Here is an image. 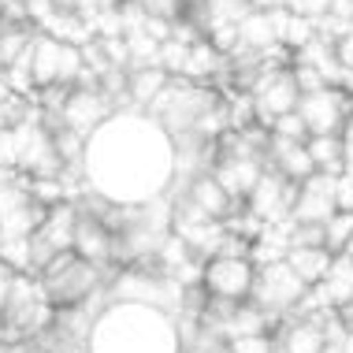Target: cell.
<instances>
[{
    "label": "cell",
    "mask_w": 353,
    "mask_h": 353,
    "mask_svg": "<svg viewBox=\"0 0 353 353\" xmlns=\"http://www.w3.org/2000/svg\"><path fill=\"white\" fill-rule=\"evenodd\" d=\"M82 175L97 194L119 205H138L160 197L175 179V145L171 134L152 116L130 112V116L108 119L85 138Z\"/></svg>",
    "instance_id": "obj_1"
},
{
    "label": "cell",
    "mask_w": 353,
    "mask_h": 353,
    "mask_svg": "<svg viewBox=\"0 0 353 353\" xmlns=\"http://www.w3.org/2000/svg\"><path fill=\"white\" fill-rule=\"evenodd\" d=\"M90 353H175L171 320L157 305H112L93 320Z\"/></svg>",
    "instance_id": "obj_2"
},
{
    "label": "cell",
    "mask_w": 353,
    "mask_h": 353,
    "mask_svg": "<svg viewBox=\"0 0 353 353\" xmlns=\"http://www.w3.org/2000/svg\"><path fill=\"white\" fill-rule=\"evenodd\" d=\"M104 272L101 264L82 261L74 250L52 256L41 272H37V286H41L45 301L52 309H71V305H85L93 301V294L104 286Z\"/></svg>",
    "instance_id": "obj_3"
},
{
    "label": "cell",
    "mask_w": 353,
    "mask_h": 353,
    "mask_svg": "<svg viewBox=\"0 0 353 353\" xmlns=\"http://www.w3.org/2000/svg\"><path fill=\"white\" fill-rule=\"evenodd\" d=\"M26 60H30L34 93L49 90V85L71 90L74 79H79V71H82V45L63 41V37L45 34V30H34L30 45H26Z\"/></svg>",
    "instance_id": "obj_4"
},
{
    "label": "cell",
    "mask_w": 353,
    "mask_h": 353,
    "mask_svg": "<svg viewBox=\"0 0 353 353\" xmlns=\"http://www.w3.org/2000/svg\"><path fill=\"white\" fill-rule=\"evenodd\" d=\"M309 286L301 283V275L290 268L286 261H268V264H256V275H253V290L250 298L261 305L264 312H272L275 320L290 316V312L301 309Z\"/></svg>",
    "instance_id": "obj_5"
},
{
    "label": "cell",
    "mask_w": 353,
    "mask_h": 353,
    "mask_svg": "<svg viewBox=\"0 0 353 353\" xmlns=\"http://www.w3.org/2000/svg\"><path fill=\"white\" fill-rule=\"evenodd\" d=\"M245 93H250V101H253L256 123L268 127V130H272V123L279 116H286V112L298 108V97H301L290 63H268V68L253 79V85Z\"/></svg>",
    "instance_id": "obj_6"
},
{
    "label": "cell",
    "mask_w": 353,
    "mask_h": 353,
    "mask_svg": "<svg viewBox=\"0 0 353 353\" xmlns=\"http://www.w3.org/2000/svg\"><path fill=\"white\" fill-rule=\"evenodd\" d=\"M253 275H256V264L250 256H227V253H216L201 264V283L208 298L216 301H245L253 290Z\"/></svg>",
    "instance_id": "obj_7"
},
{
    "label": "cell",
    "mask_w": 353,
    "mask_h": 353,
    "mask_svg": "<svg viewBox=\"0 0 353 353\" xmlns=\"http://www.w3.org/2000/svg\"><path fill=\"white\" fill-rule=\"evenodd\" d=\"M112 112H119V108H116V101H112L101 85H71L68 97H63V104L56 108V116H60V123H63V127H71L74 134L90 138L93 130L112 116Z\"/></svg>",
    "instance_id": "obj_8"
},
{
    "label": "cell",
    "mask_w": 353,
    "mask_h": 353,
    "mask_svg": "<svg viewBox=\"0 0 353 353\" xmlns=\"http://www.w3.org/2000/svg\"><path fill=\"white\" fill-rule=\"evenodd\" d=\"M294 194H298V183H290V179L279 175V171L264 168L242 205L256 223H286V219H290Z\"/></svg>",
    "instance_id": "obj_9"
},
{
    "label": "cell",
    "mask_w": 353,
    "mask_h": 353,
    "mask_svg": "<svg viewBox=\"0 0 353 353\" xmlns=\"http://www.w3.org/2000/svg\"><path fill=\"white\" fill-rule=\"evenodd\" d=\"M305 123L309 134H339L342 119L350 116V93L342 85H320V90H309L298 97V108H294Z\"/></svg>",
    "instance_id": "obj_10"
},
{
    "label": "cell",
    "mask_w": 353,
    "mask_h": 353,
    "mask_svg": "<svg viewBox=\"0 0 353 353\" xmlns=\"http://www.w3.org/2000/svg\"><path fill=\"white\" fill-rule=\"evenodd\" d=\"M71 250L90 264H101V268H112V231L108 223L74 201V231H71Z\"/></svg>",
    "instance_id": "obj_11"
},
{
    "label": "cell",
    "mask_w": 353,
    "mask_h": 353,
    "mask_svg": "<svg viewBox=\"0 0 353 353\" xmlns=\"http://www.w3.org/2000/svg\"><path fill=\"white\" fill-rule=\"evenodd\" d=\"M335 212H339L335 208V175L312 171L309 179H301L298 194H294V205H290V223H323Z\"/></svg>",
    "instance_id": "obj_12"
},
{
    "label": "cell",
    "mask_w": 353,
    "mask_h": 353,
    "mask_svg": "<svg viewBox=\"0 0 353 353\" xmlns=\"http://www.w3.org/2000/svg\"><path fill=\"white\" fill-rule=\"evenodd\" d=\"M183 197L208 219V223H227V219L234 216V208H238V201L216 183L212 171H197V175H190L183 183Z\"/></svg>",
    "instance_id": "obj_13"
},
{
    "label": "cell",
    "mask_w": 353,
    "mask_h": 353,
    "mask_svg": "<svg viewBox=\"0 0 353 353\" xmlns=\"http://www.w3.org/2000/svg\"><path fill=\"white\" fill-rule=\"evenodd\" d=\"M268 168L279 171L283 179H290V183H301V179H309L312 171H316L305 141L301 138H283V134H272V141H268Z\"/></svg>",
    "instance_id": "obj_14"
},
{
    "label": "cell",
    "mask_w": 353,
    "mask_h": 353,
    "mask_svg": "<svg viewBox=\"0 0 353 353\" xmlns=\"http://www.w3.org/2000/svg\"><path fill=\"white\" fill-rule=\"evenodd\" d=\"M283 261L301 275L305 286H320L327 268H331V261H335V253H331L327 245H290Z\"/></svg>",
    "instance_id": "obj_15"
},
{
    "label": "cell",
    "mask_w": 353,
    "mask_h": 353,
    "mask_svg": "<svg viewBox=\"0 0 353 353\" xmlns=\"http://www.w3.org/2000/svg\"><path fill=\"white\" fill-rule=\"evenodd\" d=\"M168 79H171V74H168L164 68H160V63H145V68H130V71H127V97H130V104L145 112L149 104L160 97V90L168 85Z\"/></svg>",
    "instance_id": "obj_16"
},
{
    "label": "cell",
    "mask_w": 353,
    "mask_h": 353,
    "mask_svg": "<svg viewBox=\"0 0 353 353\" xmlns=\"http://www.w3.org/2000/svg\"><path fill=\"white\" fill-rule=\"evenodd\" d=\"M323 294V305L327 309H342V305L353 301V261L346 253H335V261H331L327 275H323V283L316 286Z\"/></svg>",
    "instance_id": "obj_17"
},
{
    "label": "cell",
    "mask_w": 353,
    "mask_h": 353,
    "mask_svg": "<svg viewBox=\"0 0 353 353\" xmlns=\"http://www.w3.org/2000/svg\"><path fill=\"white\" fill-rule=\"evenodd\" d=\"M219 68H223V56L212 49V41H208V37H194V41H190V52H186L183 79H190V82H205V79H212Z\"/></svg>",
    "instance_id": "obj_18"
},
{
    "label": "cell",
    "mask_w": 353,
    "mask_h": 353,
    "mask_svg": "<svg viewBox=\"0 0 353 353\" xmlns=\"http://www.w3.org/2000/svg\"><path fill=\"white\" fill-rule=\"evenodd\" d=\"M305 149H309L312 157V168L323 171V175H339L342 168V141L339 134H309L305 138Z\"/></svg>",
    "instance_id": "obj_19"
},
{
    "label": "cell",
    "mask_w": 353,
    "mask_h": 353,
    "mask_svg": "<svg viewBox=\"0 0 353 353\" xmlns=\"http://www.w3.org/2000/svg\"><path fill=\"white\" fill-rule=\"evenodd\" d=\"M350 238H353V212H335L323 219V245L331 253H346Z\"/></svg>",
    "instance_id": "obj_20"
},
{
    "label": "cell",
    "mask_w": 353,
    "mask_h": 353,
    "mask_svg": "<svg viewBox=\"0 0 353 353\" xmlns=\"http://www.w3.org/2000/svg\"><path fill=\"white\" fill-rule=\"evenodd\" d=\"M23 119H26V97L8 93L4 85H0V138H4L12 127H19Z\"/></svg>",
    "instance_id": "obj_21"
},
{
    "label": "cell",
    "mask_w": 353,
    "mask_h": 353,
    "mask_svg": "<svg viewBox=\"0 0 353 353\" xmlns=\"http://www.w3.org/2000/svg\"><path fill=\"white\" fill-rule=\"evenodd\" d=\"M272 134H283V138H309V130H305V123H301V116L298 112H286V116H279L272 123Z\"/></svg>",
    "instance_id": "obj_22"
},
{
    "label": "cell",
    "mask_w": 353,
    "mask_h": 353,
    "mask_svg": "<svg viewBox=\"0 0 353 353\" xmlns=\"http://www.w3.org/2000/svg\"><path fill=\"white\" fill-rule=\"evenodd\" d=\"M286 12L316 23V19H323V12H327V0H286Z\"/></svg>",
    "instance_id": "obj_23"
},
{
    "label": "cell",
    "mask_w": 353,
    "mask_h": 353,
    "mask_svg": "<svg viewBox=\"0 0 353 353\" xmlns=\"http://www.w3.org/2000/svg\"><path fill=\"white\" fill-rule=\"evenodd\" d=\"M339 141H342V164L353 168V112L346 119H342V127H339Z\"/></svg>",
    "instance_id": "obj_24"
},
{
    "label": "cell",
    "mask_w": 353,
    "mask_h": 353,
    "mask_svg": "<svg viewBox=\"0 0 353 353\" xmlns=\"http://www.w3.org/2000/svg\"><path fill=\"white\" fill-rule=\"evenodd\" d=\"M253 12H279V8H286V0H250Z\"/></svg>",
    "instance_id": "obj_25"
},
{
    "label": "cell",
    "mask_w": 353,
    "mask_h": 353,
    "mask_svg": "<svg viewBox=\"0 0 353 353\" xmlns=\"http://www.w3.org/2000/svg\"><path fill=\"white\" fill-rule=\"evenodd\" d=\"M346 256H350V261H353V238H350V245H346Z\"/></svg>",
    "instance_id": "obj_26"
},
{
    "label": "cell",
    "mask_w": 353,
    "mask_h": 353,
    "mask_svg": "<svg viewBox=\"0 0 353 353\" xmlns=\"http://www.w3.org/2000/svg\"><path fill=\"white\" fill-rule=\"evenodd\" d=\"M0 12H4V8H0Z\"/></svg>",
    "instance_id": "obj_27"
}]
</instances>
